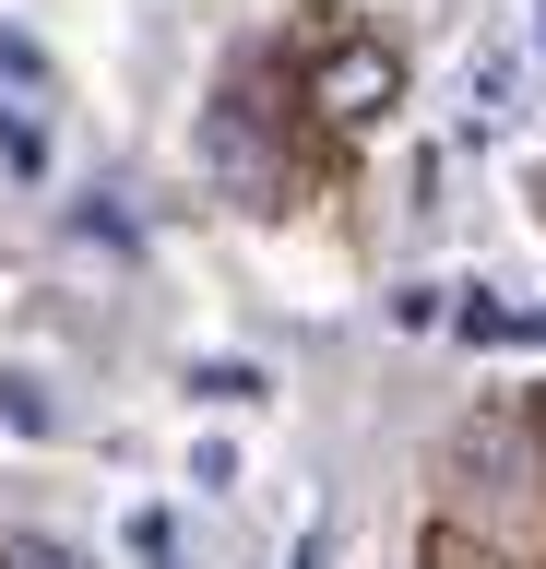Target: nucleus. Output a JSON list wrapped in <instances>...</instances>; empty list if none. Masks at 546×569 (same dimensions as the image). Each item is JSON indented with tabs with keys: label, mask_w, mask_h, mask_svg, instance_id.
<instances>
[{
	"label": "nucleus",
	"mask_w": 546,
	"mask_h": 569,
	"mask_svg": "<svg viewBox=\"0 0 546 569\" xmlns=\"http://www.w3.org/2000/svg\"><path fill=\"white\" fill-rule=\"evenodd\" d=\"M297 569H332V533H309V546H297Z\"/></svg>",
	"instance_id": "5"
},
{
	"label": "nucleus",
	"mask_w": 546,
	"mask_h": 569,
	"mask_svg": "<svg viewBox=\"0 0 546 569\" xmlns=\"http://www.w3.org/2000/svg\"><path fill=\"white\" fill-rule=\"evenodd\" d=\"M393 96H404V60H393V48H345V60L321 71V107H332V119H393Z\"/></svg>",
	"instance_id": "2"
},
{
	"label": "nucleus",
	"mask_w": 546,
	"mask_h": 569,
	"mask_svg": "<svg viewBox=\"0 0 546 569\" xmlns=\"http://www.w3.org/2000/svg\"><path fill=\"white\" fill-rule=\"evenodd\" d=\"M37 107H48V60L24 48V36H0V154H12V178H37V167H48Z\"/></svg>",
	"instance_id": "1"
},
{
	"label": "nucleus",
	"mask_w": 546,
	"mask_h": 569,
	"mask_svg": "<svg viewBox=\"0 0 546 569\" xmlns=\"http://www.w3.org/2000/svg\"><path fill=\"white\" fill-rule=\"evenodd\" d=\"M0 569H83L72 546H48V533H12V546H0Z\"/></svg>",
	"instance_id": "4"
},
{
	"label": "nucleus",
	"mask_w": 546,
	"mask_h": 569,
	"mask_svg": "<svg viewBox=\"0 0 546 569\" xmlns=\"http://www.w3.org/2000/svg\"><path fill=\"white\" fill-rule=\"evenodd\" d=\"M190 391H202V403H261V368H238V356H215V368H190Z\"/></svg>",
	"instance_id": "3"
}]
</instances>
